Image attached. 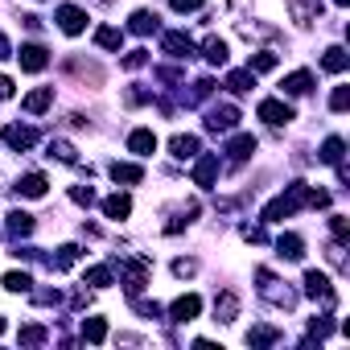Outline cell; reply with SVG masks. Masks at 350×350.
Segmentation results:
<instances>
[{"mask_svg":"<svg viewBox=\"0 0 350 350\" xmlns=\"http://www.w3.org/2000/svg\"><path fill=\"white\" fill-rule=\"evenodd\" d=\"M301 206H309V186H305V182H293L280 198H272V202L264 206V223H284V219L297 215Z\"/></svg>","mask_w":350,"mask_h":350,"instance_id":"obj_1","label":"cell"},{"mask_svg":"<svg viewBox=\"0 0 350 350\" xmlns=\"http://www.w3.org/2000/svg\"><path fill=\"white\" fill-rule=\"evenodd\" d=\"M256 280H260V297L272 301L276 309H293V305H297V293H293L288 284H280L268 268H256Z\"/></svg>","mask_w":350,"mask_h":350,"instance_id":"obj_2","label":"cell"},{"mask_svg":"<svg viewBox=\"0 0 350 350\" xmlns=\"http://www.w3.org/2000/svg\"><path fill=\"white\" fill-rule=\"evenodd\" d=\"M54 21H58V29H62L66 38H79V33L87 29V13H83L79 5H62V9L54 13Z\"/></svg>","mask_w":350,"mask_h":350,"instance_id":"obj_3","label":"cell"},{"mask_svg":"<svg viewBox=\"0 0 350 350\" xmlns=\"http://www.w3.org/2000/svg\"><path fill=\"white\" fill-rule=\"evenodd\" d=\"M144 284H148V260H144V256H132V260H124V288L136 297Z\"/></svg>","mask_w":350,"mask_h":350,"instance_id":"obj_4","label":"cell"},{"mask_svg":"<svg viewBox=\"0 0 350 350\" xmlns=\"http://www.w3.org/2000/svg\"><path fill=\"white\" fill-rule=\"evenodd\" d=\"M305 293H309L313 301H321V305H334V297H338V293H334V284H329V276H325V272H317V268H309V272H305Z\"/></svg>","mask_w":350,"mask_h":350,"instance_id":"obj_5","label":"cell"},{"mask_svg":"<svg viewBox=\"0 0 350 350\" xmlns=\"http://www.w3.org/2000/svg\"><path fill=\"white\" fill-rule=\"evenodd\" d=\"M198 313H202V297H198V293H182L178 301H173V305H169V317H173V321H178V325H186V321H194Z\"/></svg>","mask_w":350,"mask_h":350,"instance_id":"obj_6","label":"cell"},{"mask_svg":"<svg viewBox=\"0 0 350 350\" xmlns=\"http://www.w3.org/2000/svg\"><path fill=\"white\" fill-rule=\"evenodd\" d=\"M215 178H219V157H215V152H198V157H194V186L211 190Z\"/></svg>","mask_w":350,"mask_h":350,"instance_id":"obj_7","label":"cell"},{"mask_svg":"<svg viewBox=\"0 0 350 350\" xmlns=\"http://www.w3.org/2000/svg\"><path fill=\"white\" fill-rule=\"evenodd\" d=\"M235 124H239V107H231V103H219L206 111V132H231Z\"/></svg>","mask_w":350,"mask_h":350,"instance_id":"obj_8","label":"cell"},{"mask_svg":"<svg viewBox=\"0 0 350 350\" xmlns=\"http://www.w3.org/2000/svg\"><path fill=\"white\" fill-rule=\"evenodd\" d=\"M260 120H268L272 128H284L293 124V107L284 99H260Z\"/></svg>","mask_w":350,"mask_h":350,"instance_id":"obj_9","label":"cell"},{"mask_svg":"<svg viewBox=\"0 0 350 350\" xmlns=\"http://www.w3.org/2000/svg\"><path fill=\"white\" fill-rule=\"evenodd\" d=\"M0 140H5L9 148H17V152H25V148H33V144H38V132H33V128H25V124H9L5 132H0Z\"/></svg>","mask_w":350,"mask_h":350,"instance_id":"obj_10","label":"cell"},{"mask_svg":"<svg viewBox=\"0 0 350 350\" xmlns=\"http://www.w3.org/2000/svg\"><path fill=\"white\" fill-rule=\"evenodd\" d=\"M288 9H293V21L301 29H309V25L321 21V0H288Z\"/></svg>","mask_w":350,"mask_h":350,"instance_id":"obj_11","label":"cell"},{"mask_svg":"<svg viewBox=\"0 0 350 350\" xmlns=\"http://www.w3.org/2000/svg\"><path fill=\"white\" fill-rule=\"evenodd\" d=\"M235 317H239V293H235V288H223V293L215 297V321L231 325Z\"/></svg>","mask_w":350,"mask_h":350,"instance_id":"obj_12","label":"cell"},{"mask_svg":"<svg viewBox=\"0 0 350 350\" xmlns=\"http://www.w3.org/2000/svg\"><path fill=\"white\" fill-rule=\"evenodd\" d=\"M161 50H165L169 58H194V42H190L186 33H178V29L161 38Z\"/></svg>","mask_w":350,"mask_h":350,"instance_id":"obj_13","label":"cell"},{"mask_svg":"<svg viewBox=\"0 0 350 350\" xmlns=\"http://www.w3.org/2000/svg\"><path fill=\"white\" fill-rule=\"evenodd\" d=\"M17 58H21V70H29V75H42V70L50 66V54H46L42 46H21Z\"/></svg>","mask_w":350,"mask_h":350,"instance_id":"obj_14","label":"cell"},{"mask_svg":"<svg viewBox=\"0 0 350 350\" xmlns=\"http://www.w3.org/2000/svg\"><path fill=\"white\" fill-rule=\"evenodd\" d=\"M140 178H144L140 165H132V161H111V182H116V186H136Z\"/></svg>","mask_w":350,"mask_h":350,"instance_id":"obj_15","label":"cell"},{"mask_svg":"<svg viewBox=\"0 0 350 350\" xmlns=\"http://www.w3.org/2000/svg\"><path fill=\"white\" fill-rule=\"evenodd\" d=\"M128 152H136V157H152V152H157V136H152V128H136V132L128 136Z\"/></svg>","mask_w":350,"mask_h":350,"instance_id":"obj_16","label":"cell"},{"mask_svg":"<svg viewBox=\"0 0 350 350\" xmlns=\"http://www.w3.org/2000/svg\"><path fill=\"white\" fill-rule=\"evenodd\" d=\"M280 91H284V95H309V91H313V70H293V75L280 83Z\"/></svg>","mask_w":350,"mask_h":350,"instance_id":"obj_17","label":"cell"},{"mask_svg":"<svg viewBox=\"0 0 350 350\" xmlns=\"http://www.w3.org/2000/svg\"><path fill=\"white\" fill-rule=\"evenodd\" d=\"M50 103H54V87H38V91H29V95L21 99V107H25L29 116H42Z\"/></svg>","mask_w":350,"mask_h":350,"instance_id":"obj_18","label":"cell"},{"mask_svg":"<svg viewBox=\"0 0 350 350\" xmlns=\"http://www.w3.org/2000/svg\"><path fill=\"white\" fill-rule=\"evenodd\" d=\"M276 256H280V260H301V256H305V239L293 235V231L280 235V239H276Z\"/></svg>","mask_w":350,"mask_h":350,"instance_id":"obj_19","label":"cell"},{"mask_svg":"<svg viewBox=\"0 0 350 350\" xmlns=\"http://www.w3.org/2000/svg\"><path fill=\"white\" fill-rule=\"evenodd\" d=\"M103 215L116 219V223L128 219V215H132V198H128V194H111V198H103Z\"/></svg>","mask_w":350,"mask_h":350,"instance_id":"obj_20","label":"cell"},{"mask_svg":"<svg viewBox=\"0 0 350 350\" xmlns=\"http://www.w3.org/2000/svg\"><path fill=\"white\" fill-rule=\"evenodd\" d=\"M169 152L178 157V161H194L198 157V136H173L169 140Z\"/></svg>","mask_w":350,"mask_h":350,"instance_id":"obj_21","label":"cell"},{"mask_svg":"<svg viewBox=\"0 0 350 350\" xmlns=\"http://www.w3.org/2000/svg\"><path fill=\"white\" fill-rule=\"evenodd\" d=\"M95 46H99V50H116V54H120L124 33H120V29H111V25H99V29H95Z\"/></svg>","mask_w":350,"mask_h":350,"instance_id":"obj_22","label":"cell"},{"mask_svg":"<svg viewBox=\"0 0 350 350\" xmlns=\"http://www.w3.org/2000/svg\"><path fill=\"white\" fill-rule=\"evenodd\" d=\"M346 66H350L346 50H342V46H329V50H325V58H321V70H329V75H342Z\"/></svg>","mask_w":350,"mask_h":350,"instance_id":"obj_23","label":"cell"},{"mask_svg":"<svg viewBox=\"0 0 350 350\" xmlns=\"http://www.w3.org/2000/svg\"><path fill=\"white\" fill-rule=\"evenodd\" d=\"M227 152H231V161H247V157L256 152V136H252V132H243V136H235V140L227 144Z\"/></svg>","mask_w":350,"mask_h":350,"instance_id":"obj_24","label":"cell"},{"mask_svg":"<svg viewBox=\"0 0 350 350\" xmlns=\"http://www.w3.org/2000/svg\"><path fill=\"white\" fill-rule=\"evenodd\" d=\"M79 256H83V247H75V243H62V247H58V256L50 260V268H54V272H66L70 264H79Z\"/></svg>","mask_w":350,"mask_h":350,"instance_id":"obj_25","label":"cell"},{"mask_svg":"<svg viewBox=\"0 0 350 350\" xmlns=\"http://www.w3.org/2000/svg\"><path fill=\"white\" fill-rule=\"evenodd\" d=\"M46 186H50V182L42 178V173H25V178L17 182V190H21L25 198H42V194H46Z\"/></svg>","mask_w":350,"mask_h":350,"instance_id":"obj_26","label":"cell"},{"mask_svg":"<svg viewBox=\"0 0 350 350\" xmlns=\"http://www.w3.org/2000/svg\"><path fill=\"white\" fill-rule=\"evenodd\" d=\"M66 70H75V75L91 79V87H99V83H103V70H99L95 62H79V58H66Z\"/></svg>","mask_w":350,"mask_h":350,"instance_id":"obj_27","label":"cell"},{"mask_svg":"<svg viewBox=\"0 0 350 350\" xmlns=\"http://www.w3.org/2000/svg\"><path fill=\"white\" fill-rule=\"evenodd\" d=\"M227 87H231L235 95H247V91L256 87V75H252V70H231V75H227Z\"/></svg>","mask_w":350,"mask_h":350,"instance_id":"obj_28","label":"cell"},{"mask_svg":"<svg viewBox=\"0 0 350 350\" xmlns=\"http://www.w3.org/2000/svg\"><path fill=\"white\" fill-rule=\"evenodd\" d=\"M128 29H132V33H152V29H157V13H148V9H140V13H132V21H128Z\"/></svg>","mask_w":350,"mask_h":350,"instance_id":"obj_29","label":"cell"},{"mask_svg":"<svg viewBox=\"0 0 350 350\" xmlns=\"http://www.w3.org/2000/svg\"><path fill=\"white\" fill-rule=\"evenodd\" d=\"M247 70H252V75H268V70H276V54H272V50H260V54H252Z\"/></svg>","mask_w":350,"mask_h":350,"instance_id":"obj_30","label":"cell"},{"mask_svg":"<svg viewBox=\"0 0 350 350\" xmlns=\"http://www.w3.org/2000/svg\"><path fill=\"white\" fill-rule=\"evenodd\" d=\"M342 148H346V144H342V136H329V140L321 144V152H317V157H321L325 165H342Z\"/></svg>","mask_w":350,"mask_h":350,"instance_id":"obj_31","label":"cell"},{"mask_svg":"<svg viewBox=\"0 0 350 350\" xmlns=\"http://www.w3.org/2000/svg\"><path fill=\"white\" fill-rule=\"evenodd\" d=\"M83 338L99 346V342L107 338V321H103V317H87V321H83Z\"/></svg>","mask_w":350,"mask_h":350,"instance_id":"obj_32","label":"cell"},{"mask_svg":"<svg viewBox=\"0 0 350 350\" xmlns=\"http://www.w3.org/2000/svg\"><path fill=\"white\" fill-rule=\"evenodd\" d=\"M17 342H21V346H46V342H50V334H46L42 325H21Z\"/></svg>","mask_w":350,"mask_h":350,"instance_id":"obj_33","label":"cell"},{"mask_svg":"<svg viewBox=\"0 0 350 350\" xmlns=\"http://www.w3.org/2000/svg\"><path fill=\"white\" fill-rule=\"evenodd\" d=\"M272 342H280V334H276L272 325H256V329H247V346H272Z\"/></svg>","mask_w":350,"mask_h":350,"instance_id":"obj_34","label":"cell"},{"mask_svg":"<svg viewBox=\"0 0 350 350\" xmlns=\"http://www.w3.org/2000/svg\"><path fill=\"white\" fill-rule=\"evenodd\" d=\"M202 50H206V62H215V66H223V62H227V42H223V38H206V46H202Z\"/></svg>","mask_w":350,"mask_h":350,"instance_id":"obj_35","label":"cell"},{"mask_svg":"<svg viewBox=\"0 0 350 350\" xmlns=\"http://www.w3.org/2000/svg\"><path fill=\"white\" fill-rule=\"evenodd\" d=\"M50 157H58L62 165H75V161H79L75 144H66V140H50Z\"/></svg>","mask_w":350,"mask_h":350,"instance_id":"obj_36","label":"cell"},{"mask_svg":"<svg viewBox=\"0 0 350 350\" xmlns=\"http://www.w3.org/2000/svg\"><path fill=\"white\" fill-rule=\"evenodd\" d=\"M9 231H13V235H29V231H33V215L13 211V215H9Z\"/></svg>","mask_w":350,"mask_h":350,"instance_id":"obj_37","label":"cell"},{"mask_svg":"<svg viewBox=\"0 0 350 350\" xmlns=\"http://www.w3.org/2000/svg\"><path fill=\"white\" fill-rule=\"evenodd\" d=\"M5 288H9V293H29L33 280H29V272H9V276H5Z\"/></svg>","mask_w":350,"mask_h":350,"instance_id":"obj_38","label":"cell"},{"mask_svg":"<svg viewBox=\"0 0 350 350\" xmlns=\"http://www.w3.org/2000/svg\"><path fill=\"white\" fill-rule=\"evenodd\" d=\"M87 284H95V288H107V284H111V268H107V264L91 268V272H87Z\"/></svg>","mask_w":350,"mask_h":350,"instance_id":"obj_39","label":"cell"},{"mask_svg":"<svg viewBox=\"0 0 350 350\" xmlns=\"http://www.w3.org/2000/svg\"><path fill=\"white\" fill-rule=\"evenodd\" d=\"M350 107V87H334L329 95V111H346Z\"/></svg>","mask_w":350,"mask_h":350,"instance_id":"obj_40","label":"cell"},{"mask_svg":"<svg viewBox=\"0 0 350 350\" xmlns=\"http://www.w3.org/2000/svg\"><path fill=\"white\" fill-rule=\"evenodd\" d=\"M194 272H198V260H173V276L186 280V276H194Z\"/></svg>","mask_w":350,"mask_h":350,"instance_id":"obj_41","label":"cell"},{"mask_svg":"<svg viewBox=\"0 0 350 350\" xmlns=\"http://www.w3.org/2000/svg\"><path fill=\"white\" fill-rule=\"evenodd\" d=\"M144 62H148V50H132V54H124V66H128V70H140Z\"/></svg>","mask_w":350,"mask_h":350,"instance_id":"obj_42","label":"cell"},{"mask_svg":"<svg viewBox=\"0 0 350 350\" xmlns=\"http://www.w3.org/2000/svg\"><path fill=\"white\" fill-rule=\"evenodd\" d=\"M70 198H75L79 206H91V202H95V190H91V186H75V190H70Z\"/></svg>","mask_w":350,"mask_h":350,"instance_id":"obj_43","label":"cell"},{"mask_svg":"<svg viewBox=\"0 0 350 350\" xmlns=\"http://www.w3.org/2000/svg\"><path fill=\"white\" fill-rule=\"evenodd\" d=\"M329 231H334V239H338V243H342V239H346V235H350V223H346V219H342V215H334V219H329Z\"/></svg>","mask_w":350,"mask_h":350,"instance_id":"obj_44","label":"cell"},{"mask_svg":"<svg viewBox=\"0 0 350 350\" xmlns=\"http://www.w3.org/2000/svg\"><path fill=\"white\" fill-rule=\"evenodd\" d=\"M329 329H334V321H329V317H313V321H309V334H313V338H325Z\"/></svg>","mask_w":350,"mask_h":350,"instance_id":"obj_45","label":"cell"},{"mask_svg":"<svg viewBox=\"0 0 350 350\" xmlns=\"http://www.w3.org/2000/svg\"><path fill=\"white\" fill-rule=\"evenodd\" d=\"M169 5H173V13H194V9L206 5V0H169Z\"/></svg>","mask_w":350,"mask_h":350,"instance_id":"obj_46","label":"cell"},{"mask_svg":"<svg viewBox=\"0 0 350 350\" xmlns=\"http://www.w3.org/2000/svg\"><path fill=\"white\" fill-rule=\"evenodd\" d=\"M144 99H148V91H140V87H132V91H124V103H128V107H140Z\"/></svg>","mask_w":350,"mask_h":350,"instance_id":"obj_47","label":"cell"},{"mask_svg":"<svg viewBox=\"0 0 350 350\" xmlns=\"http://www.w3.org/2000/svg\"><path fill=\"white\" fill-rule=\"evenodd\" d=\"M136 313L140 317H161V305L157 301H136Z\"/></svg>","mask_w":350,"mask_h":350,"instance_id":"obj_48","label":"cell"},{"mask_svg":"<svg viewBox=\"0 0 350 350\" xmlns=\"http://www.w3.org/2000/svg\"><path fill=\"white\" fill-rule=\"evenodd\" d=\"M243 239H247V243H264L268 235H264V227H252V223H247V227H243Z\"/></svg>","mask_w":350,"mask_h":350,"instance_id":"obj_49","label":"cell"},{"mask_svg":"<svg viewBox=\"0 0 350 350\" xmlns=\"http://www.w3.org/2000/svg\"><path fill=\"white\" fill-rule=\"evenodd\" d=\"M33 301H38V305H58V293H50V288H42V293H33Z\"/></svg>","mask_w":350,"mask_h":350,"instance_id":"obj_50","label":"cell"},{"mask_svg":"<svg viewBox=\"0 0 350 350\" xmlns=\"http://www.w3.org/2000/svg\"><path fill=\"white\" fill-rule=\"evenodd\" d=\"M0 99H13V79L0 75Z\"/></svg>","mask_w":350,"mask_h":350,"instance_id":"obj_51","label":"cell"},{"mask_svg":"<svg viewBox=\"0 0 350 350\" xmlns=\"http://www.w3.org/2000/svg\"><path fill=\"white\" fill-rule=\"evenodd\" d=\"M5 58H13V46H9V38H5V33H0V62H5Z\"/></svg>","mask_w":350,"mask_h":350,"instance_id":"obj_52","label":"cell"},{"mask_svg":"<svg viewBox=\"0 0 350 350\" xmlns=\"http://www.w3.org/2000/svg\"><path fill=\"white\" fill-rule=\"evenodd\" d=\"M334 5H338V9H346V5H350V0H334Z\"/></svg>","mask_w":350,"mask_h":350,"instance_id":"obj_53","label":"cell"},{"mask_svg":"<svg viewBox=\"0 0 350 350\" xmlns=\"http://www.w3.org/2000/svg\"><path fill=\"white\" fill-rule=\"evenodd\" d=\"M0 334H5V317H0Z\"/></svg>","mask_w":350,"mask_h":350,"instance_id":"obj_54","label":"cell"}]
</instances>
